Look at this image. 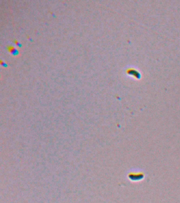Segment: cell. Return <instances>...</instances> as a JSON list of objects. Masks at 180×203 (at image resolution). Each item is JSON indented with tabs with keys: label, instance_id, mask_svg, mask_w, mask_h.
<instances>
[]
</instances>
